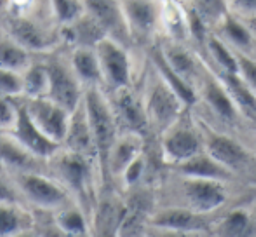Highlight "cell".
<instances>
[{
    "instance_id": "44",
    "label": "cell",
    "mask_w": 256,
    "mask_h": 237,
    "mask_svg": "<svg viewBox=\"0 0 256 237\" xmlns=\"http://www.w3.org/2000/svg\"><path fill=\"white\" fill-rule=\"evenodd\" d=\"M0 174H7V173H6V170H4L2 164H0Z\"/></svg>"
},
{
    "instance_id": "7",
    "label": "cell",
    "mask_w": 256,
    "mask_h": 237,
    "mask_svg": "<svg viewBox=\"0 0 256 237\" xmlns=\"http://www.w3.org/2000/svg\"><path fill=\"white\" fill-rule=\"evenodd\" d=\"M23 108L26 110L28 117L32 118L38 131L51 140L54 145L61 146L64 142V136L68 131V124H70L72 114H68L60 105L52 103L48 98H38V100H23L20 98Z\"/></svg>"
},
{
    "instance_id": "12",
    "label": "cell",
    "mask_w": 256,
    "mask_h": 237,
    "mask_svg": "<svg viewBox=\"0 0 256 237\" xmlns=\"http://www.w3.org/2000/svg\"><path fill=\"white\" fill-rule=\"evenodd\" d=\"M148 225L150 228H157V230L180 232V234L190 236H197L209 228L204 214H197L192 210H183V208H169V210L150 214Z\"/></svg>"
},
{
    "instance_id": "35",
    "label": "cell",
    "mask_w": 256,
    "mask_h": 237,
    "mask_svg": "<svg viewBox=\"0 0 256 237\" xmlns=\"http://www.w3.org/2000/svg\"><path fill=\"white\" fill-rule=\"evenodd\" d=\"M23 94V78L21 74L0 68V96L9 100H18Z\"/></svg>"
},
{
    "instance_id": "37",
    "label": "cell",
    "mask_w": 256,
    "mask_h": 237,
    "mask_svg": "<svg viewBox=\"0 0 256 237\" xmlns=\"http://www.w3.org/2000/svg\"><path fill=\"white\" fill-rule=\"evenodd\" d=\"M18 120V102L0 96V132H10Z\"/></svg>"
},
{
    "instance_id": "26",
    "label": "cell",
    "mask_w": 256,
    "mask_h": 237,
    "mask_svg": "<svg viewBox=\"0 0 256 237\" xmlns=\"http://www.w3.org/2000/svg\"><path fill=\"white\" fill-rule=\"evenodd\" d=\"M154 63L157 66L158 74H160V80L178 96V100L183 105H194L197 102V94L194 91V88L190 86V82H186L185 78H182L180 75H176L174 72L169 68V64L166 63L164 58L160 54V49L154 52Z\"/></svg>"
},
{
    "instance_id": "30",
    "label": "cell",
    "mask_w": 256,
    "mask_h": 237,
    "mask_svg": "<svg viewBox=\"0 0 256 237\" xmlns=\"http://www.w3.org/2000/svg\"><path fill=\"white\" fill-rule=\"evenodd\" d=\"M49 9H51V16L58 28L77 23L86 12L84 2H77V0H54L49 4Z\"/></svg>"
},
{
    "instance_id": "24",
    "label": "cell",
    "mask_w": 256,
    "mask_h": 237,
    "mask_svg": "<svg viewBox=\"0 0 256 237\" xmlns=\"http://www.w3.org/2000/svg\"><path fill=\"white\" fill-rule=\"evenodd\" d=\"M178 168L186 178L223 182V180L232 176V173H230V171H226L225 168L220 166L216 160H212L208 154H202V152H200L199 156L192 157V159L185 160V162L178 164Z\"/></svg>"
},
{
    "instance_id": "15",
    "label": "cell",
    "mask_w": 256,
    "mask_h": 237,
    "mask_svg": "<svg viewBox=\"0 0 256 237\" xmlns=\"http://www.w3.org/2000/svg\"><path fill=\"white\" fill-rule=\"evenodd\" d=\"M0 164L6 173H48V162L35 159L7 132H0Z\"/></svg>"
},
{
    "instance_id": "29",
    "label": "cell",
    "mask_w": 256,
    "mask_h": 237,
    "mask_svg": "<svg viewBox=\"0 0 256 237\" xmlns=\"http://www.w3.org/2000/svg\"><path fill=\"white\" fill-rule=\"evenodd\" d=\"M23 78V100H38L48 98L49 78L44 63H32L26 70L21 74Z\"/></svg>"
},
{
    "instance_id": "39",
    "label": "cell",
    "mask_w": 256,
    "mask_h": 237,
    "mask_svg": "<svg viewBox=\"0 0 256 237\" xmlns=\"http://www.w3.org/2000/svg\"><path fill=\"white\" fill-rule=\"evenodd\" d=\"M143 173H145V159H143V156H140L138 159H134L126 168V171L122 173L120 178H122V182H124V185L128 186V188H131V186L138 185Z\"/></svg>"
},
{
    "instance_id": "17",
    "label": "cell",
    "mask_w": 256,
    "mask_h": 237,
    "mask_svg": "<svg viewBox=\"0 0 256 237\" xmlns=\"http://www.w3.org/2000/svg\"><path fill=\"white\" fill-rule=\"evenodd\" d=\"M208 156L230 173L242 170L250 159L246 148L240 143L225 134H220V132H209Z\"/></svg>"
},
{
    "instance_id": "6",
    "label": "cell",
    "mask_w": 256,
    "mask_h": 237,
    "mask_svg": "<svg viewBox=\"0 0 256 237\" xmlns=\"http://www.w3.org/2000/svg\"><path fill=\"white\" fill-rule=\"evenodd\" d=\"M98 56L102 82L110 92L131 88V60L126 48L118 46L110 38H103L94 48Z\"/></svg>"
},
{
    "instance_id": "20",
    "label": "cell",
    "mask_w": 256,
    "mask_h": 237,
    "mask_svg": "<svg viewBox=\"0 0 256 237\" xmlns=\"http://www.w3.org/2000/svg\"><path fill=\"white\" fill-rule=\"evenodd\" d=\"M122 214H124V202L115 197L102 199L96 208H92L91 237H117Z\"/></svg>"
},
{
    "instance_id": "23",
    "label": "cell",
    "mask_w": 256,
    "mask_h": 237,
    "mask_svg": "<svg viewBox=\"0 0 256 237\" xmlns=\"http://www.w3.org/2000/svg\"><path fill=\"white\" fill-rule=\"evenodd\" d=\"M222 86L232 98L237 112H242L248 118L256 120V96L244 84L242 78L237 74H223L222 72Z\"/></svg>"
},
{
    "instance_id": "19",
    "label": "cell",
    "mask_w": 256,
    "mask_h": 237,
    "mask_svg": "<svg viewBox=\"0 0 256 237\" xmlns=\"http://www.w3.org/2000/svg\"><path fill=\"white\" fill-rule=\"evenodd\" d=\"M162 150L168 160L182 164L200 154V140L188 128H171L162 140Z\"/></svg>"
},
{
    "instance_id": "42",
    "label": "cell",
    "mask_w": 256,
    "mask_h": 237,
    "mask_svg": "<svg viewBox=\"0 0 256 237\" xmlns=\"http://www.w3.org/2000/svg\"><path fill=\"white\" fill-rule=\"evenodd\" d=\"M244 24H246L248 30L251 32V35H253V38L256 40V16H248L246 21H244Z\"/></svg>"
},
{
    "instance_id": "1",
    "label": "cell",
    "mask_w": 256,
    "mask_h": 237,
    "mask_svg": "<svg viewBox=\"0 0 256 237\" xmlns=\"http://www.w3.org/2000/svg\"><path fill=\"white\" fill-rule=\"evenodd\" d=\"M35 2H0V30L28 52L49 51L60 40V28L44 9H34Z\"/></svg>"
},
{
    "instance_id": "2",
    "label": "cell",
    "mask_w": 256,
    "mask_h": 237,
    "mask_svg": "<svg viewBox=\"0 0 256 237\" xmlns=\"http://www.w3.org/2000/svg\"><path fill=\"white\" fill-rule=\"evenodd\" d=\"M94 160L63 148L48 160V174L70 194L84 213H91L94 206Z\"/></svg>"
},
{
    "instance_id": "33",
    "label": "cell",
    "mask_w": 256,
    "mask_h": 237,
    "mask_svg": "<svg viewBox=\"0 0 256 237\" xmlns=\"http://www.w3.org/2000/svg\"><path fill=\"white\" fill-rule=\"evenodd\" d=\"M208 46L212 58L223 68V74H237V58L225 42L220 40L218 37H209Z\"/></svg>"
},
{
    "instance_id": "5",
    "label": "cell",
    "mask_w": 256,
    "mask_h": 237,
    "mask_svg": "<svg viewBox=\"0 0 256 237\" xmlns=\"http://www.w3.org/2000/svg\"><path fill=\"white\" fill-rule=\"evenodd\" d=\"M44 64L49 78L48 100L60 105L68 114H74L84 100V88L72 70L70 61L63 56H51L44 61Z\"/></svg>"
},
{
    "instance_id": "27",
    "label": "cell",
    "mask_w": 256,
    "mask_h": 237,
    "mask_svg": "<svg viewBox=\"0 0 256 237\" xmlns=\"http://www.w3.org/2000/svg\"><path fill=\"white\" fill-rule=\"evenodd\" d=\"M32 64V54L0 30V68L23 74Z\"/></svg>"
},
{
    "instance_id": "18",
    "label": "cell",
    "mask_w": 256,
    "mask_h": 237,
    "mask_svg": "<svg viewBox=\"0 0 256 237\" xmlns=\"http://www.w3.org/2000/svg\"><path fill=\"white\" fill-rule=\"evenodd\" d=\"M61 148L68 150V152L78 154V156H84L98 164L94 142H92V134H91V129H89L88 117H86V110L82 103H80V106L72 114L68 131H66V136H64V142H63V145H61Z\"/></svg>"
},
{
    "instance_id": "38",
    "label": "cell",
    "mask_w": 256,
    "mask_h": 237,
    "mask_svg": "<svg viewBox=\"0 0 256 237\" xmlns=\"http://www.w3.org/2000/svg\"><path fill=\"white\" fill-rule=\"evenodd\" d=\"M0 204H10V206H23L20 194H18L16 186H14L12 180L7 174H0Z\"/></svg>"
},
{
    "instance_id": "21",
    "label": "cell",
    "mask_w": 256,
    "mask_h": 237,
    "mask_svg": "<svg viewBox=\"0 0 256 237\" xmlns=\"http://www.w3.org/2000/svg\"><path fill=\"white\" fill-rule=\"evenodd\" d=\"M72 64V70L77 75L78 82L82 84V88L91 89V88H102V72H100V63L98 56H96L92 48H75L72 49V54L68 58Z\"/></svg>"
},
{
    "instance_id": "25",
    "label": "cell",
    "mask_w": 256,
    "mask_h": 237,
    "mask_svg": "<svg viewBox=\"0 0 256 237\" xmlns=\"http://www.w3.org/2000/svg\"><path fill=\"white\" fill-rule=\"evenodd\" d=\"M34 227V216L26 208L0 204V237H14Z\"/></svg>"
},
{
    "instance_id": "16",
    "label": "cell",
    "mask_w": 256,
    "mask_h": 237,
    "mask_svg": "<svg viewBox=\"0 0 256 237\" xmlns=\"http://www.w3.org/2000/svg\"><path fill=\"white\" fill-rule=\"evenodd\" d=\"M140 156H143V136L132 134V132L118 134L110 154H108L103 180H106V176L120 178L126 168Z\"/></svg>"
},
{
    "instance_id": "14",
    "label": "cell",
    "mask_w": 256,
    "mask_h": 237,
    "mask_svg": "<svg viewBox=\"0 0 256 237\" xmlns=\"http://www.w3.org/2000/svg\"><path fill=\"white\" fill-rule=\"evenodd\" d=\"M158 4L145 2V0H129L120 2V10L124 16L131 38H146L152 35L157 23L160 21Z\"/></svg>"
},
{
    "instance_id": "11",
    "label": "cell",
    "mask_w": 256,
    "mask_h": 237,
    "mask_svg": "<svg viewBox=\"0 0 256 237\" xmlns=\"http://www.w3.org/2000/svg\"><path fill=\"white\" fill-rule=\"evenodd\" d=\"M183 192L190 204V210L197 214H208L226 202V192L222 182L214 180L185 178Z\"/></svg>"
},
{
    "instance_id": "41",
    "label": "cell",
    "mask_w": 256,
    "mask_h": 237,
    "mask_svg": "<svg viewBox=\"0 0 256 237\" xmlns=\"http://www.w3.org/2000/svg\"><path fill=\"white\" fill-rule=\"evenodd\" d=\"M157 230V228H155ZM154 237H196L190 234H180V232H169V230H157Z\"/></svg>"
},
{
    "instance_id": "36",
    "label": "cell",
    "mask_w": 256,
    "mask_h": 237,
    "mask_svg": "<svg viewBox=\"0 0 256 237\" xmlns=\"http://www.w3.org/2000/svg\"><path fill=\"white\" fill-rule=\"evenodd\" d=\"M236 58H237V75L242 78L244 84L256 96V61L244 54H236Z\"/></svg>"
},
{
    "instance_id": "13",
    "label": "cell",
    "mask_w": 256,
    "mask_h": 237,
    "mask_svg": "<svg viewBox=\"0 0 256 237\" xmlns=\"http://www.w3.org/2000/svg\"><path fill=\"white\" fill-rule=\"evenodd\" d=\"M84 9L100 24L106 38L126 48L131 37L122 16L120 2H84Z\"/></svg>"
},
{
    "instance_id": "8",
    "label": "cell",
    "mask_w": 256,
    "mask_h": 237,
    "mask_svg": "<svg viewBox=\"0 0 256 237\" xmlns=\"http://www.w3.org/2000/svg\"><path fill=\"white\" fill-rule=\"evenodd\" d=\"M18 102V120L14 124L12 131L7 132L10 138L16 143H20L28 154L35 157V159L42 160V162H48L49 159L61 148V146L54 145L51 140H48L40 131H38L37 126L32 122V118L28 117L26 110L23 108L20 98Z\"/></svg>"
},
{
    "instance_id": "31",
    "label": "cell",
    "mask_w": 256,
    "mask_h": 237,
    "mask_svg": "<svg viewBox=\"0 0 256 237\" xmlns=\"http://www.w3.org/2000/svg\"><path fill=\"white\" fill-rule=\"evenodd\" d=\"M160 54L176 75H180L188 82L190 75H194V72H196V64H194L192 56L185 49L178 48V46H166L160 49Z\"/></svg>"
},
{
    "instance_id": "4",
    "label": "cell",
    "mask_w": 256,
    "mask_h": 237,
    "mask_svg": "<svg viewBox=\"0 0 256 237\" xmlns=\"http://www.w3.org/2000/svg\"><path fill=\"white\" fill-rule=\"evenodd\" d=\"M10 180L24 206H32L34 210L54 213L74 200L48 173H16L10 174Z\"/></svg>"
},
{
    "instance_id": "40",
    "label": "cell",
    "mask_w": 256,
    "mask_h": 237,
    "mask_svg": "<svg viewBox=\"0 0 256 237\" xmlns=\"http://www.w3.org/2000/svg\"><path fill=\"white\" fill-rule=\"evenodd\" d=\"M232 7H240V12H251V16H256V0H240V2H232Z\"/></svg>"
},
{
    "instance_id": "34",
    "label": "cell",
    "mask_w": 256,
    "mask_h": 237,
    "mask_svg": "<svg viewBox=\"0 0 256 237\" xmlns=\"http://www.w3.org/2000/svg\"><path fill=\"white\" fill-rule=\"evenodd\" d=\"M250 228V214L242 210H236L223 220L222 236L225 237H242Z\"/></svg>"
},
{
    "instance_id": "22",
    "label": "cell",
    "mask_w": 256,
    "mask_h": 237,
    "mask_svg": "<svg viewBox=\"0 0 256 237\" xmlns=\"http://www.w3.org/2000/svg\"><path fill=\"white\" fill-rule=\"evenodd\" d=\"M150 214L140 199L124 204L120 225H118L117 237H146L150 230Z\"/></svg>"
},
{
    "instance_id": "10",
    "label": "cell",
    "mask_w": 256,
    "mask_h": 237,
    "mask_svg": "<svg viewBox=\"0 0 256 237\" xmlns=\"http://www.w3.org/2000/svg\"><path fill=\"white\" fill-rule=\"evenodd\" d=\"M183 103L178 100V96L164 84V82H157L152 89L150 94L145 102V112L148 118V126L152 124L158 129H171L174 126L176 118L183 108Z\"/></svg>"
},
{
    "instance_id": "28",
    "label": "cell",
    "mask_w": 256,
    "mask_h": 237,
    "mask_svg": "<svg viewBox=\"0 0 256 237\" xmlns=\"http://www.w3.org/2000/svg\"><path fill=\"white\" fill-rule=\"evenodd\" d=\"M204 96H206L208 105L211 106L220 117H223L225 120H236L239 112H237L236 105H234L228 92L225 91V88H223L216 78H208V80L204 82Z\"/></svg>"
},
{
    "instance_id": "43",
    "label": "cell",
    "mask_w": 256,
    "mask_h": 237,
    "mask_svg": "<svg viewBox=\"0 0 256 237\" xmlns=\"http://www.w3.org/2000/svg\"><path fill=\"white\" fill-rule=\"evenodd\" d=\"M14 237H42V236L38 234V232L35 230V227H34V228H30V230H24V232H21V234H18Z\"/></svg>"
},
{
    "instance_id": "3",
    "label": "cell",
    "mask_w": 256,
    "mask_h": 237,
    "mask_svg": "<svg viewBox=\"0 0 256 237\" xmlns=\"http://www.w3.org/2000/svg\"><path fill=\"white\" fill-rule=\"evenodd\" d=\"M82 105H84L88 124L92 134V142H94L100 176H104V166H106L108 154H110L115 140L120 134L117 120H115L114 110H112L110 102H108V96L104 94L102 88L86 89Z\"/></svg>"
},
{
    "instance_id": "32",
    "label": "cell",
    "mask_w": 256,
    "mask_h": 237,
    "mask_svg": "<svg viewBox=\"0 0 256 237\" xmlns=\"http://www.w3.org/2000/svg\"><path fill=\"white\" fill-rule=\"evenodd\" d=\"M222 24H223V34L230 38V42H232L234 46H237L239 49H251L253 48L254 38L242 21L236 20L234 16L226 14V16L222 20Z\"/></svg>"
},
{
    "instance_id": "9",
    "label": "cell",
    "mask_w": 256,
    "mask_h": 237,
    "mask_svg": "<svg viewBox=\"0 0 256 237\" xmlns=\"http://www.w3.org/2000/svg\"><path fill=\"white\" fill-rule=\"evenodd\" d=\"M108 102H110V106L114 110L118 131L122 128L128 132L143 136V131L148 128L145 103L136 96V92H132L131 88L115 91L114 98H108Z\"/></svg>"
}]
</instances>
